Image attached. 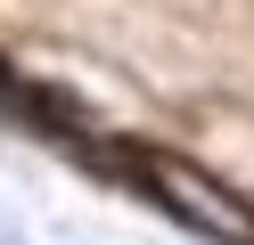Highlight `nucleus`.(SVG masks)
Listing matches in <instances>:
<instances>
[{
    "label": "nucleus",
    "mask_w": 254,
    "mask_h": 245,
    "mask_svg": "<svg viewBox=\"0 0 254 245\" xmlns=\"http://www.w3.org/2000/svg\"><path fill=\"white\" fill-rule=\"evenodd\" d=\"M148 180L164 188V204H172V212H189V221L205 229V237H221V245H254V212H246V204H230V196H221L213 180L197 172V163H181V155H148Z\"/></svg>",
    "instance_id": "nucleus-1"
}]
</instances>
